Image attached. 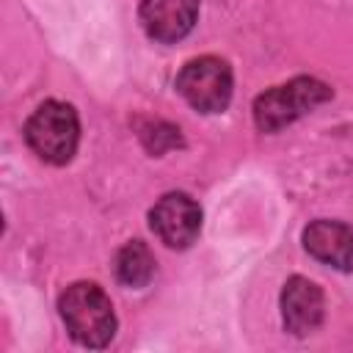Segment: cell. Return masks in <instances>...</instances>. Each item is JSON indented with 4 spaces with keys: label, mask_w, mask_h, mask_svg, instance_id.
I'll return each instance as SVG.
<instances>
[{
    "label": "cell",
    "mask_w": 353,
    "mask_h": 353,
    "mask_svg": "<svg viewBox=\"0 0 353 353\" xmlns=\"http://www.w3.org/2000/svg\"><path fill=\"white\" fill-rule=\"evenodd\" d=\"M58 312L72 339L83 347H105L116 334L113 303L94 281L69 284L58 298Z\"/></svg>",
    "instance_id": "obj_1"
},
{
    "label": "cell",
    "mask_w": 353,
    "mask_h": 353,
    "mask_svg": "<svg viewBox=\"0 0 353 353\" xmlns=\"http://www.w3.org/2000/svg\"><path fill=\"white\" fill-rule=\"evenodd\" d=\"M25 141L44 163L52 165L69 163L80 141V121L74 108L58 99L41 102L25 124Z\"/></svg>",
    "instance_id": "obj_2"
},
{
    "label": "cell",
    "mask_w": 353,
    "mask_h": 353,
    "mask_svg": "<svg viewBox=\"0 0 353 353\" xmlns=\"http://www.w3.org/2000/svg\"><path fill=\"white\" fill-rule=\"evenodd\" d=\"M331 99V88L314 77H295L284 85L268 88L254 102V121L262 132H279L295 119Z\"/></svg>",
    "instance_id": "obj_3"
},
{
    "label": "cell",
    "mask_w": 353,
    "mask_h": 353,
    "mask_svg": "<svg viewBox=\"0 0 353 353\" xmlns=\"http://www.w3.org/2000/svg\"><path fill=\"white\" fill-rule=\"evenodd\" d=\"M232 69L215 55L188 61L176 74V91L199 113H221L232 99Z\"/></svg>",
    "instance_id": "obj_4"
},
{
    "label": "cell",
    "mask_w": 353,
    "mask_h": 353,
    "mask_svg": "<svg viewBox=\"0 0 353 353\" xmlns=\"http://www.w3.org/2000/svg\"><path fill=\"white\" fill-rule=\"evenodd\" d=\"M149 226L168 248H188L201 232V207L188 193H165L149 210Z\"/></svg>",
    "instance_id": "obj_5"
},
{
    "label": "cell",
    "mask_w": 353,
    "mask_h": 353,
    "mask_svg": "<svg viewBox=\"0 0 353 353\" xmlns=\"http://www.w3.org/2000/svg\"><path fill=\"white\" fill-rule=\"evenodd\" d=\"M138 17L149 39L171 44L193 30L199 0H141Z\"/></svg>",
    "instance_id": "obj_6"
},
{
    "label": "cell",
    "mask_w": 353,
    "mask_h": 353,
    "mask_svg": "<svg viewBox=\"0 0 353 353\" xmlns=\"http://www.w3.org/2000/svg\"><path fill=\"white\" fill-rule=\"evenodd\" d=\"M323 292L314 281L303 279V276H292L287 279L284 290H281V317H284V328L295 336H306L312 334L320 323H323Z\"/></svg>",
    "instance_id": "obj_7"
},
{
    "label": "cell",
    "mask_w": 353,
    "mask_h": 353,
    "mask_svg": "<svg viewBox=\"0 0 353 353\" xmlns=\"http://www.w3.org/2000/svg\"><path fill=\"white\" fill-rule=\"evenodd\" d=\"M303 248L323 265L336 270L353 268V226L342 221H312L303 229Z\"/></svg>",
    "instance_id": "obj_8"
},
{
    "label": "cell",
    "mask_w": 353,
    "mask_h": 353,
    "mask_svg": "<svg viewBox=\"0 0 353 353\" xmlns=\"http://www.w3.org/2000/svg\"><path fill=\"white\" fill-rule=\"evenodd\" d=\"M116 276L127 287H146L154 276V256L141 240H130L116 254Z\"/></svg>",
    "instance_id": "obj_9"
}]
</instances>
